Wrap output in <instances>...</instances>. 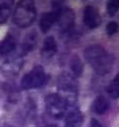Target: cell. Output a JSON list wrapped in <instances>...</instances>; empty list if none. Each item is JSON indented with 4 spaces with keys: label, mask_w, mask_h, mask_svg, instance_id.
Returning a JSON list of instances; mask_svg holds the SVG:
<instances>
[{
    "label": "cell",
    "mask_w": 119,
    "mask_h": 127,
    "mask_svg": "<svg viewBox=\"0 0 119 127\" xmlns=\"http://www.w3.org/2000/svg\"><path fill=\"white\" fill-rule=\"evenodd\" d=\"M85 60L90 64L99 75L108 74L114 65V57L109 55L104 48L99 44H93L87 47L84 51Z\"/></svg>",
    "instance_id": "cell-1"
},
{
    "label": "cell",
    "mask_w": 119,
    "mask_h": 127,
    "mask_svg": "<svg viewBox=\"0 0 119 127\" xmlns=\"http://www.w3.org/2000/svg\"><path fill=\"white\" fill-rule=\"evenodd\" d=\"M36 17V10L35 5L31 0H23L19 1L16 6L15 11L13 14L14 23L19 27H27L30 26Z\"/></svg>",
    "instance_id": "cell-2"
},
{
    "label": "cell",
    "mask_w": 119,
    "mask_h": 127,
    "mask_svg": "<svg viewBox=\"0 0 119 127\" xmlns=\"http://www.w3.org/2000/svg\"><path fill=\"white\" fill-rule=\"evenodd\" d=\"M58 90L60 92L58 94L66 100L67 104L74 103L77 96V83L75 77L68 74H63L60 76L58 82Z\"/></svg>",
    "instance_id": "cell-3"
},
{
    "label": "cell",
    "mask_w": 119,
    "mask_h": 127,
    "mask_svg": "<svg viewBox=\"0 0 119 127\" xmlns=\"http://www.w3.org/2000/svg\"><path fill=\"white\" fill-rule=\"evenodd\" d=\"M45 109H47L48 114L50 116L55 117V118H60L65 115L67 110V104L66 100L60 96L58 93H51L45 96L44 100Z\"/></svg>",
    "instance_id": "cell-4"
},
{
    "label": "cell",
    "mask_w": 119,
    "mask_h": 127,
    "mask_svg": "<svg viewBox=\"0 0 119 127\" xmlns=\"http://www.w3.org/2000/svg\"><path fill=\"white\" fill-rule=\"evenodd\" d=\"M45 83H47V75L42 66H35L30 73L24 75V77L22 78L21 86L24 90H30V89L41 87Z\"/></svg>",
    "instance_id": "cell-5"
},
{
    "label": "cell",
    "mask_w": 119,
    "mask_h": 127,
    "mask_svg": "<svg viewBox=\"0 0 119 127\" xmlns=\"http://www.w3.org/2000/svg\"><path fill=\"white\" fill-rule=\"evenodd\" d=\"M62 3L61 2H53L52 3V10L49 13H45L42 15L40 19V29L43 33H47L51 29L53 24L58 21L59 16L62 11Z\"/></svg>",
    "instance_id": "cell-6"
},
{
    "label": "cell",
    "mask_w": 119,
    "mask_h": 127,
    "mask_svg": "<svg viewBox=\"0 0 119 127\" xmlns=\"http://www.w3.org/2000/svg\"><path fill=\"white\" fill-rule=\"evenodd\" d=\"M59 22V30L63 34H69L73 29H74L75 24V14L73 10H70L69 8H65L62 9L60 16L58 18Z\"/></svg>",
    "instance_id": "cell-7"
},
{
    "label": "cell",
    "mask_w": 119,
    "mask_h": 127,
    "mask_svg": "<svg viewBox=\"0 0 119 127\" xmlns=\"http://www.w3.org/2000/svg\"><path fill=\"white\" fill-rule=\"evenodd\" d=\"M84 23L89 29H96L101 24L100 13L94 6H86L83 14Z\"/></svg>",
    "instance_id": "cell-8"
},
{
    "label": "cell",
    "mask_w": 119,
    "mask_h": 127,
    "mask_svg": "<svg viewBox=\"0 0 119 127\" xmlns=\"http://www.w3.org/2000/svg\"><path fill=\"white\" fill-rule=\"evenodd\" d=\"M83 123V114L76 107H73L66 116L65 125L66 127H79Z\"/></svg>",
    "instance_id": "cell-9"
},
{
    "label": "cell",
    "mask_w": 119,
    "mask_h": 127,
    "mask_svg": "<svg viewBox=\"0 0 119 127\" xmlns=\"http://www.w3.org/2000/svg\"><path fill=\"white\" fill-rule=\"evenodd\" d=\"M57 52V42L52 36H48L43 42V47L41 50V55L44 58H51Z\"/></svg>",
    "instance_id": "cell-10"
},
{
    "label": "cell",
    "mask_w": 119,
    "mask_h": 127,
    "mask_svg": "<svg viewBox=\"0 0 119 127\" xmlns=\"http://www.w3.org/2000/svg\"><path fill=\"white\" fill-rule=\"evenodd\" d=\"M109 107H110V103H109L108 99L103 95H99L96 96L92 104V110L94 111L96 115H103L108 111Z\"/></svg>",
    "instance_id": "cell-11"
},
{
    "label": "cell",
    "mask_w": 119,
    "mask_h": 127,
    "mask_svg": "<svg viewBox=\"0 0 119 127\" xmlns=\"http://www.w3.org/2000/svg\"><path fill=\"white\" fill-rule=\"evenodd\" d=\"M16 48V41H15V37L13 35L8 34L5 39L0 42V55L6 56V55H9Z\"/></svg>",
    "instance_id": "cell-12"
},
{
    "label": "cell",
    "mask_w": 119,
    "mask_h": 127,
    "mask_svg": "<svg viewBox=\"0 0 119 127\" xmlns=\"http://www.w3.org/2000/svg\"><path fill=\"white\" fill-rule=\"evenodd\" d=\"M83 64L81 61L78 56H73V58L70 59V70L73 76L76 78V77H79L83 74Z\"/></svg>",
    "instance_id": "cell-13"
},
{
    "label": "cell",
    "mask_w": 119,
    "mask_h": 127,
    "mask_svg": "<svg viewBox=\"0 0 119 127\" xmlns=\"http://www.w3.org/2000/svg\"><path fill=\"white\" fill-rule=\"evenodd\" d=\"M107 92L110 95L111 98L114 99H118L119 98V74L115 77L111 83L108 85L107 87Z\"/></svg>",
    "instance_id": "cell-14"
},
{
    "label": "cell",
    "mask_w": 119,
    "mask_h": 127,
    "mask_svg": "<svg viewBox=\"0 0 119 127\" xmlns=\"http://www.w3.org/2000/svg\"><path fill=\"white\" fill-rule=\"evenodd\" d=\"M35 35L36 34L31 33V34H29V36L25 39V42H24V44H23V50L25 51V52H29V51H31L32 49H33L35 42H36V36H35Z\"/></svg>",
    "instance_id": "cell-15"
},
{
    "label": "cell",
    "mask_w": 119,
    "mask_h": 127,
    "mask_svg": "<svg viewBox=\"0 0 119 127\" xmlns=\"http://www.w3.org/2000/svg\"><path fill=\"white\" fill-rule=\"evenodd\" d=\"M9 14H10V6H9V3L0 5V24L5 23L7 21Z\"/></svg>",
    "instance_id": "cell-16"
},
{
    "label": "cell",
    "mask_w": 119,
    "mask_h": 127,
    "mask_svg": "<svg viewBox=\"0 0 119 127\" xmlns=\"http://www.w3.org/2000/svg\"><path fill=\"white\" fill-rule=\"evenodd\" d=\"M119 10V0H110L107 3V11L110 16H115Z\"/></svg>",
    "instance_id": "cell-17"
},
{
    "label": "cell",
    "mask_w": 119,
    "mask_h": 127,
    "mask_svg": "<svg viewBox=\"0 0 119 127\" xmlns=\"http://www.w3.org/2000/svg\"><path fill=\"white\" fill-rule=\"evenodd\" d=\"M117 31H118V24L116 22H110L107 25V33H108V35H114L115 33H117Z\"/></svg>",
    "instance_id": "cell-18"
},
{
    "label": "cell",
    "mask_w": 119,
    "mask_h": 127,
    "mask_svg": "<svg viewBox=\"0 0 119 127\" xmlns=\"http://www.w3.org/2000/svg\"><path fill=\"white\" fill-rule=\"evenodd\" d=\"M90 127H102V126H101V124L96 120V119H91Z\"/></svg>",
    "instance_id": "cell-19"
},
{
    "label": "cell",
    "mask_w": 119,
    "mask_h": 127,
    "mask_svg": "<svg viewBox=\"0 0 119 127\" xmlns=\"http://www.w3.org/2000/svg\"><path fill=\"white\" fill-rule=\"evenodd\" d=\"M47 127H58V126H55V125H49V126H47Z\"/></svg>",
    "instance_id": "cell-20"
}]
</instances>
